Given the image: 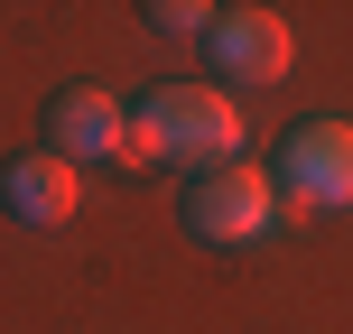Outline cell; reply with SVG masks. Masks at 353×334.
<instances>
[{"instance_id":"6","label":"cell","mask_w":353,"mask_h":334,"mask_svg":"<svg viewBox=\"0 0 353 334\" xmlns=\"http://www.w3.org/2000/svg\"><path fill=\"white\" fill-rule=\"evenodd\" d=\"M74 205H84V167H65L56 149H19L10 167H0V213L28 232H56L74 223Z\"/></svg>"},{"instance_id":"3","label":"cell","mask_w":353,"mask_h":334,"mask_svg":"<svg viewBox=\"0 0 353 334\" xmlns=\"http://www.w3.org/2000/svg\"><path fill=\"white\" fill-rule=\"evenodd\" d=\"M186 232L195 242H214V251H251V242H270L279 232V186H270V167H205V176H186Z\"/></svg>"},{"instance_id":"5","label":"cell","mask_w":353,"mask_h":334,"mask_svg":"<svg viewBox=\"0 0 353 334\" xmlns=\"http://www.w3.org/2000/svg\"><path fill=\"white\" fill-rule=\"evenodd\" d=\"M47 149L65 167H121V149H130V103L121 93H103V84H65L47 103Z\"/></svg>"},{"instance_id":"1","label":"cell","mask_w":353,"mask_h":334,"mask_svg":"<svg viewBox=\"0 0 353 334\" xmlns=\"http://www.w3.org/2000/svg\"><path fill=\"white\" fill-rule=\"evenodd\" d=\"M242 158V103L214 84H159L130 112V149L121 167H232Z\"/></svg>"},{"instance_id":"2","label":"cell","mask_w":353,"mask_h":334,"mask_svg":"<svg viewBox=\"0 0 353 334\" xmlns=\"http://www.w3.org/2000/svg\"><path fill=\"white\" fill-rule=\"evenodd\" d=\"M270 186H279V213H344L353 205V121L307 112L270 149Z\"/></svg>"},{"instance_id":"7","label":"cell","mask_w":353,"mask_h":334,"mask_svg":"<svg viewBox=\"0 0 353 334\" xmlns=\"http://www.w3.org/2000/svg\"><path fill=\"white\" fill-rule=\"evenodd\" d=\"M149 28H159V37H205L214 28V19H223V10H214V0H149Z\"/></svg>"},{"instance_id":"4","label":"cell","mask_w":353,"mask_h":334,"mask_svg":"<svg viewBox=\"0 0 353 334\" xmlns=\"http://www.w3.org/2000/svg\"><path fill=\"white\" fill-rule=\"evenodd\" d=\"M205 56H214V93H270L298 65V37L279 10H223L205 28Z\"/></svg>"}]
</instances>
